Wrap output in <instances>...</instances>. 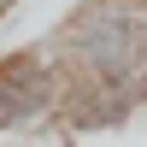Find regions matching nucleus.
I'll use <instances>...</instances> for the list:
<instances>
[{
    "label": "nucleus",
    "mask_w": 147,
    "mask_h": 147,
    "mask_svg": "<svg viewBox=\"0 0 147 147\" xmlns=\"http://www.w3.org/2000/svg\"><path fill=\"white\" fill-rule=\"evenodd\" d=\"M59 53L100 88H141L147 77V18L124 0H94L59 30Z\"/></svg>",
    "instance_id": "1"
},
{
    "label": "nucleus",
    "mask_w": 147,
    "mask_h": 147,
    "mask_svg": "<svg viewBox=\"0 0 147 147\" xmlns=\"http://www.w3.org/2000/svg\"><path fill=\"white\" fill-rule=\"evenodd\" d=\"M59 106V71L41 53H18L0 65V124L6 129H30Z\"/></svg>",
    "instance_id": "2"
},
{
    "label": "nucleus",
    "mask_w": 147,
    "mask_h": 147,
    "mask_svg": "<svg viewBox=\"0 0 147 147\" xmlns=\"http://www.w3.org/2000/svg\"><path fill=\"white\" fill-rule=\"evenodd\" d=\"M141 100H147V77H141Z\"/></svg>",
    "instance_id": "3"
}]
</instances>
